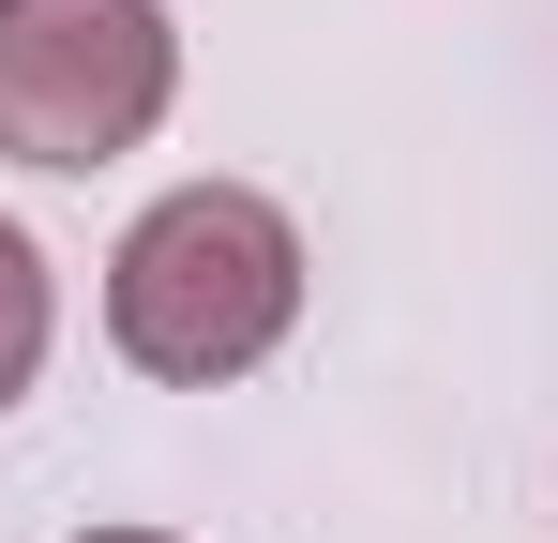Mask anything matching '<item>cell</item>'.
I'll return each mask as SVG.
<instances>
[{
	"instance_id": "1",
	"label": "cell",
	"mask_w": 558,
	"mask_h": 543,
	"mask_svg": "<svg viewBox=\"0 0 558 543\" xmlns=\"http://www.w3.org/2000/svg\"><path fill=\"white\" fill-rule=\"evenodd\" d=\"M302 333V227L257 181H182L106 257V348L167 393H227Z\"/></svg>"
},
{
	"instance_id": "4",
	"label": "cell",
	"mask_w": 558,
	"mask_h": 543,
	"mask_svg": "<svg viewBox=\"0 0 558 543\" xmlns=\"http://www.w3.org/2000/svg\"><path fill=\"white\" fill-rule=\"evenodd\" d=\"M76 543H182V529H76Z\"/></svg>"
},
{
	"instance_id": "2",
	"label": "cell",
	"mask_w": 558,
	"mask_h": 543,
	"mask_svg": "<svg viewBox=\"0 0 558 543\" xmlns=\"http://www.w3.org/2000/svg\"><path fill=\"white\" fill-rule=\"evenodd\" d=\"M182 106V31L167 0H0V152L46 181H92L151 152Z\"/></svg>"
},
{
	"instance_id": "3",
	"label": "cell",
	"mask_w": 558,
	"mask_h": 543,
	"mask_svg": "<svg viewBox=\"0 0 558 543\" xmlns=\"http://www.w3.org/2000/svg\"><path fill=\"white\" fill-rule=\"evenodd\" d=\"M46 333H61V287H46V242L0 212V408L46 377Z\"/></svg>"
}]
</instances>
